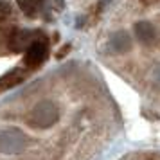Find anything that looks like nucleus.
I'll return each mask as SVG.
<instances>
[{"instance_id": "f257e3e1", "label": "nucleus", "mask_w": 160, "mask_h": 160, "mask_svg": "<svg viewBox=\"0 0 160 160\" xmlns=\"http://www.w3.org/2000/svg\"><path fill=\"white\" fill-rule=\"evenodd\" d=\"M59 121V106L54 101H40L29 112L27 122L36 130H51Z\"/></svg>"}, {"instance_id": "f03ea898", "label": "nucleus", "mask_w": 160, "mask_h": 160, "mask_svg": "<svg viewBox=\"0 0 160 160\" xmlns=\"http://www.w3.org/2000/svg\"><path fill=\"white\" fill-rule=\"evenodd\" d=\"M27 148V137L18 130L0 131V153L4 155H16Z\"/></svg>"}, {"instance_id": "7ed1b4c3", "label": "nucleus", "mask_w": 160, "mask_h": 160, "mask_svg": "<svg viewBox=\"0 0 160 160\" xmlns=\"http://www.w3.org/2000/svg\"><path fill=\"white\" fill-rule=\"evenodd\" d=\"M47 54H49V47H47V42L45 40H34L32 43L27 47L25 51V56H23V61L29 68H36L47 59Z\"/></svg>"}, {"instance_id": "20e7f679", "label": "nucleus", "mask_w": 160, "mask_h": 160, "mask_svg": "<svg viewBox=\"0 0 160 160\" xmlns=\"http://www.w3.org/2000/svg\"><path fill=\"white\" fill-rule=\"evenodd\" d=\"M133 31H135L137 42H140L144 47L155 45V42H157V29H155L149 22H137Z\"/></svg>"}, {"instance_id": "39448f33", "label": "nucleus", "mask_w": 160, "mask_h": 160, "mask_svg": "<svg viewBox=\"0 0 160 160\" xmlns=\"http://www.w3.org/2000/svg\"><path fill=\"white\" fill-rule=\"evenodd\" d=\"M133 47V40L126 31H119L112 36V49L117 54H128Z\"/></svg>"}, {"instance_id": "423d86ee", "label": "nucleus", "mask_w": 160, "mask_h": 160, "mask_svg": "<svg viewBox=\"0 0 160 160\" xmlns=\"http://www.w3.org/2000/svg\"><path fill=\"white\" fill-rule=\"evenodd\" d=\"M121 160H160V148H140L126 153Z\"/></svg>"}, {"instance_id": "0eeeda50", "label": "nucleus", "mask_w": 160, "mask_h": 160, "mask_svg": "<svg viewBox=\"0 0 160 160\" xmlns=\"http://www.w3.org/2000/svg\"><path fill=\"white\" fill-rule=\"evenodd\" d=\"M18 6H20V9L25 15L34 16L38 8H40V0H18Z\"/></svg>"}, {"instance_id": "6e6552de", "label": "nucleus", "mask_w": 160, "mask_h": 160, "mask_svg": "<svg viewBox=\"0 0 160 160\" xmlns=\"http://www.w3.org/2000/svg\"><path fill=\"white\" fill-rule=\"evenodd\" d=\"M142 4H146V6H155V4H160V0H140Z\"/></svg>"}]
</instances>
